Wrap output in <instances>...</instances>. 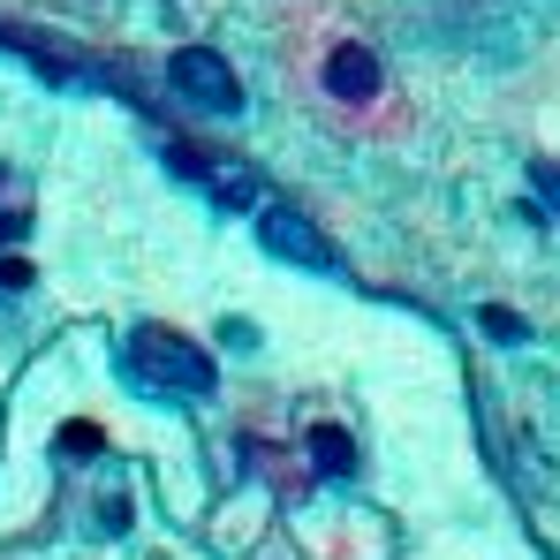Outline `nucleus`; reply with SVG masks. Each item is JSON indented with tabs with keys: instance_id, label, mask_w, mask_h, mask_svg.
I'll return each mask as SVG.
<instances>
[{
	"instance_id": "1",
	"label": "nucleus",
	"mask_w": 560,
	"mask_h": 560,
	"mask_svg": "<svg viewBox=\"0 0 560 560\" xmlns=\"http://www.w3.org/2000/svg\"><path fill=\"white\" fill-rule=\"evenodd\" d=\"M129 372L144 378L152 394H212V357L197 349V341H183V334H167V326H137L129 334Z\"/></svg>"
},
{
	"instance_id": "2",
	"label": "nucleus",
	"mask_w": 560,
	"mask_h": 560,
	"mask_svg": "<svg viewBox=\"0 0 560 560\" xmlns=\"http://www.w3.org/2000/svg\"><path fill=\"white\" fill-rule=\"evenodd\" d=\"M167 77H175V92H183L189 106H205V114H235V106H243V84L228 77V61H220L212 46H183Z\"/></svg>"
},
{
	"instance_id": "3",
	"label": "nucleus",
	"mask_w": 560,
	"mask_h": 560,
	"mask_svg": "<svg viewBox=\"0 0 560 560\" xmlns=\"http://www.w3.org/2000/svg\"><path fill=\"white\" fill-rule=\"evenodd\" d=\"M258 243H266L273 258H288V266H326V258H334L303 212H266V220H258Z\"/></svg>"
},
{
	"instance_id": "4",
	"label": "nucleus",
	"mask_w": 560,
	"mask_h": 560,
	"mask_svg": "<svg viewBox=\"0 0 560 560\" xmlns=\"http://www.w3.org/2000/svg\"><path fill=\"white\" fill-rule=\"evenodd\" d=\"M326 92L349 98V106L378 98V54H364V46H341V54L326 61Z\"/></svg>"
},
{
	"instance_id": "5",
	"label": "nucleus",
	"mask_w": 560,
	"mask_h": 560,
	"mask_svg": "<svg viewBox=\"0 0 560 560\" xmlns=\"http://www.w3.org/2000/svg\"><path fill=\"white\" fill-rule=\"evenodd\" d=\"M311 463L326 469V477H349V469H357V440H349L341 424H318V432H311Z\"/></svg>"
},
{
	"instance_id": "6",
	"label": "nucleus",
	"mask_w": 560,
	"mask_h": 560,
	"mask_svg": "<svg viewBox=\"0 0 560 560\" xmlns=\"http://www.w3.org/2000/svg\"><path fill=\"white\" fill-rule=\"evenodd\" d=\"M485 326H492L500 341H523V334H530V326H523V318H508V311H485Z\"/></svg>"
},
{
	"instance_id": "7",
	"label": "nucleus",
	"mask_w": 560,
	"mask_h": 560,
	"mask_svg": "<svg viewBox=\"0 0 560 560\" xmlns=\"http://www.w3.org/2000/svg\"><path fill=\"white\" fill-rule=\"evenodd\" d=\"M61 447H69V455H98V432H92V424H69V440H61Z\"/></svg>"
},
{
	"instance_id": "8",
	"label": "nucleus",
	"mask_w": 560,
	"mask_h": 560,
	"mask_svg": "<svg viewBox=\"0 0 560 560\" xmlns=\"http://www.w3.org/2000/svg\"><path fill=\"white\" fill-rule=\"evenodd\" d=\"M530 183H538V189H546V197L560 205V167H546V160H538V167H530Z\"/></svg>"
}]
</instances>
